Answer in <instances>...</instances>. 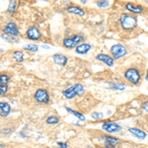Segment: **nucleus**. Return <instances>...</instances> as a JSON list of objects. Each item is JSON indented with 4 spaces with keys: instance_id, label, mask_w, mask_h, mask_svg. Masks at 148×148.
Here are the masks:
<instances>
[{
    "instance_id": "nucleus-7",
    "label": "nucleus",
    "mask_w": 148,
    "mask_h": 148,
    "mask_svg": "<svg viewBox=\"0 0 148 148\" xmlns=\"http://www.w3.org/2000/svg\"><path fill=\"white\" fill-rule=\"evenodd\" d=\"M102 130L107 131L109 133H114V132H119L123 130L121 125H119L118 123H114V121H106V123H103L102 125Z\"/></svg>"
},
{
    "instance_id": "nucleus-2",
    "label": "nucleus",
    "mask_w": 148,
    "mask_h": 148,
    "mask_svg": "<svg viewBox=\"0 0 148 148\" xmlns=\"http://www.w3.org/2000/svg\"><path fill=\"white\" fill-rule=\"evenodd\" d=\"M84 86L82 84H75L70 86L69 88H67L66 90H64L62 92L63 96L67 99H73L76 96H81V95L84 94Z\"/></svg>"
},
{
    "instance_id": "nucleus-10",
    "label": "nucleus",
    "mask_w": 148,
    "mask_h": 148,
    "mask_svg": "<svg viewBox=\"0 0 148 148\" xmlns=\"http://www.w3.org/2000/svg\"><path fill=\"white\" fill-rule=\"evenodd\" d=\"M125 9L127 11H130V13L140 14V13H142L143 10H144V7L141 5H138V4H134V3H126Z\"/></svg>"
},
{
    "instance_id": "nucleus-25",
    "label": "nucleus",
    "mask_w": 148,
    "mask_h": 148,
    "mask_svg": "<svg viewBox=\"0 0 148 148\" xmlns=\"http://www.w3.org/2000/svg\"><path fill=\"white\" fill-rule=\"evenodd\" d=\"M112 89H118V90H125V84H111Z\"/></svg>"
},
{
    "instance_id": "nucleus-30",
    "label": "nucleus",
    "mask_w": 148,
    "mask_h": 148,
    "mask_svg": "<svg viewBox=\"0 0 148 148\" xmlns=\"http://www.w3.org/2000/svg\"><path fill=\"white\" fill-rule=\"evenodd\" d=\"M57 145H58L59 148H68L67 147V144L64 142H57Z\"/></svg>"
},
{
    "instance_id": "nucleus-12",
    "label": "nucleus",
    "mask_w": 148,
    "mask_h": 148,
    "mask_svg": "<svg viewBox=\"0 0 148 148\" xmlns=\"http://www.w3.org/2000/svg\"><path fill=\"white\" fill-rule=\"evenodd\" d=\"M97 59L102 62H104L105 64H107L108 66H113L114 62V59L112 56H108V54H104V53H100L97 56Z\"/></svg>"
},
{
    "instance_id": "nucleus-4",
    "label": "nucleus",
    "mask_w": 148,
    "mask_h": 148,
    "mask_svg": "<svg viewBox=\"0 0 148 148\" xmlns=\"http://www.w3.org/2000/svg\"><path fill=\"white\" fill-rule=\"evenodd\" d=\"M125 77L127 81L134 85H137L140 81V72L136 68H128L125 72Z\"/></svg>"
},
{
    "instance_id": "nucleus-18",
    "label": "nucleus",
    "mask_w": 148,
    "mask_h": 148,
    "mask_svg": "<svg viewBox=\"0 0 148 148\" xmlns=\"http://www.w3.org/2000/svg\"><path fill=\"white\" fill-rule=\"evenodd\" d=\"M13 58L17 62H23L24 61V53L20 51H16L13 52Z\"/></svg>"
},
{
    "instance_id": "nucleus-5",
    "label": "nucleus",
    "mask_w": 148,
    "mask_h": 148,
    "mask_svg": "<svg viewBox=\"0 0 148 148\" xmlns=\"http://www.w3.org/2000/svg\"><path fill=\"white\" fill-rule=\"evenodd\" d=\"M110 52H111L112 57H113L114 59H119V58H121V57L125 56L126 54V49L123 45L116 44V45H114V46L110 49Z\"/></svg>"
},
{
    "instance_id": "nucleus-32",
    "label": "nucleus",
    "mask_w": 148,
    "mask_h": 148,
    "mask_svg": "<svg viewBox=\"0 0 148 148\" xmlns=\"http://www.w3.org/2000/svg\"><path fill=\"white\" fill-rule=\"evenodd\" d=\"M42 47H45L46 49H49V46H46V45H42Z\"/></svg>"
},
{
    "instance_id": "nucleus-8",
    "label": "nucleus",
    "mask_w": 148,
    "mask_h": 148,
    "mask_svg": "<svg viewBox=\"0 0 148 148\" xmlns=\"http://www.w3.org/2000/svg\"><path fill=\"white\" fill-rule=\"evenodd\" d=\"M26 35H27L28 39L34 40H38L42 38V33H40V31L36 27V26H31V27L28 29Z\"/></svg>"
},
{
    "instance_id": "nucleus-19",
    "label": "nucleus",
    "mask_w": 148,
    "mask_h": 148,
    "mask_svg": "<svg viewBox=\"0 0 148 148\" xmlns=\"http://www.w3.org/2000/svg\"><path fill=\"white\" fill-rule=\"evenodd\" d=\"M18 5V2L16 1V0H13V1H10V3H9V6H8V9H7V13L9 14V15H12V14L14 13V11H15L16 7Z\"/></svg>"
},
{
    "instance_id": "nucleus-28",
    "label": "nucleus",
    "mask_w": 148,
    "mask_h": 148,
    "mask_svg": "<svg viewBox=\"0 0 148 148\" xmlns=\"http://www.w3.org/2000/svg\"><path fill=\"white\" fill-rule=\"evenodd\" d=\"M7 90H8L7 85H1L0 86V95H1V96H4V95L6 94Z\"/></svg>"
},
{
    "instance_id": "nucleus-21",
    "label": "nucleus",
    "mask_w": 148,
    "mask_h": 148,
    "mask_svg": "<svg viewBox=\"0 0 148 148\" xmlns=\"http://www.w3.org/2000/svg\"><path fill=\"white\" fill-rule=\"evenodd\" d=\"M23 49H25L26 51H38V49H39V47L37 46V45L35 44H29V45H26V46H24Z\"/></svg>"
},
{
    "instance_id": "nucleus-22",
    "label": "nucleus",
    "mask_w": 148,
    "mask_h": 148,
    "mask_svg": "<svg viewBox=\"0 0 148 148\" xmlns=\"http://www.w3.org/2000/svg\"><path fill=\"white\" fill-rule=\"evenodd\" d=\"M65 109H66V111L69 112V113H70V114H74V116H75L76 118L79 119L80 121H84V120H85V116H83V114H79V113H77V112L73 111V110H71L70 108H67V107H65Z\"/></svg>"
},
{
    "instance_id": "nucleus-6",
    "label": "nucleus",
    "mask_w": 148,
    "mask_h": 148,
    "mask_svg": "<svg viewBox=\"0 0 148 148\" xmlns=\"http://www.w3.org/2000/svg\"><path fill=\"white\" fill-rule=\"evenodd\" d=\"M34 98L39 103H44V104L49 103V95L46 89H38L35 93Z\"/></svg>"
},
{
    "instance_id": "nucleus-17",
    "label": "nucleus",
    "mask_w": 148,
    "mask_h": 148,
    "mask_svg": "<svg viewBox=\"0 0 148 148\" xmlns=\"http://www.w3.org/2000/svg\"><path fill=\"white\" fill-rule=\"evenodd\" d=\"M91 49V45L89 44H84V42H82L81 45H79L78 47H75V51L77 53L79 54H85L87 53L88 51Z\"/></svg>"
},
{
    "instance_id": "nucleus-14",
    "label": "nucleus",
    "mask_w": 148,
    "mask_h": 148,
    "mask_svg": "<svg viewBox=\"0 0 148 148\" xmlns=\"http://www.w3.org/2000/svg\"><path fill=\"white\" fill-rule=\"evenodd\" d=\"M128 131L131 133L132 135H134L135 137H137L138 139H145L146 138V132H144L143 130H139V128L137 127H130L128 128Z\"/></svg>"
},
{
    "instance_id": "nucleus-33",
    "label": "nucleus",
    "mask_w": 148,
    "mask_h": 148,
    "mask_svg": "<svg viewBox=\"0 0 148 148\" xmlns=\"http://www.w3.org/2000/svg\"><path fill=\"white\" fill-rule=\"evenodd\" d=\"M146 80L148 81V69H147V71H146Z\"/></svg>"
},
{
    "instance_id": "nucleus-24",
    "label": "nucleus",
    "mask_w": 148,
    "mask_h": 148,
    "mask_svg": "<svg viewBox=\"0 0 148 148\" xmlns=\"http://www.w3.org/2000/svg\"><path fill=\"white\" fill-rule=\"evenodd\" d=\"M2 38H5V39L10 42H17V39L15 38V36H11V35H2Z\"/></svg>"
},
{
    "instance_id": "nucleus-9",
    "label": "nucleus",
    "mask_w": 148,
    "mask_h": 148,
    "mask_svg": "<svg viewBox=\"0 0 148 148\" xmlns=\"http://www.w3.org/2000/svg\"><path fill=\"white\" fill-rule=\"evenodd\" d=\"M3 33H4V35H11V36H15V37L20 34L17 25L13 22L7 24L6 27L3 29Z\"/></svg>"
},
{
    "instance_id": "nucleus-11",
    "label": "nucleus",
    "mask_w": 148,
    "mask_h": 148,
    "mask_svg": "<svg viewBox=\"0 0 148 148\" xmlns=\"http://www.w3.org/2000/svg\"><path fill=\"white\" fill-rule=\"evenodd\" d=\"M52 59H53L54 63L57 64V65H60V66H64L68 61V58L65 56L61 53H56L53 54L52 56Z\"/></svg>"
},
{
    "instance_id": "nucleus-26",
    "label": "nucleus",
    "mask_w": 148,
    "mask_h": 148,
    "mask_svg": "<svg viewBox=\"0 0 148 148\" xmlns=\"http://www.w3.org/2000/svg\"><path fill=\"white\" fill-rule=\"evenodd\" d=\"M91 116L94 120H99V119H102L103 116H104V114L102 113H99V112H95V113H93L91 114Z\"/></svg>"
},
{
    "instance_id": "nucleus-23",
    "label": "nucleus",
    "mask_w": 148,
    "mask_h": 148,
    "mask_svg": "<svg viewBox=\"0 0 148 148\" xmlns=\"http://www.w3.org/2000/svg\"><path fill=\"white\" fill-rule=\"evenodd\" d=\"M9 80H10V77L7 74H1V76H0V83H1V85H7Z\"/></svg>"
},
{
    "instance_id": "nucleus-13",
    "label": "nucleus",
    "mask_w": 148,
    "mask_h": 148,
    "mask_svg": "<svg viewBox=\"0 0 148 148\" xmlns=\"http://www.w3.org/2000/svg\"><path fill=\"white\" fill-rule=\"evenodd\" d=\"M105 146L107 148H114L120 143V139L113 136H105Z\"/></svg>"
},
{
    "instance_id": "nucleus-3",
    "label": "nucleus",
    "mask_w": 148,
    "mask_h": 148,
    "mask_svg": "<svg viewBox=\"0 0 148 148\" xmlns=\"http://www.w3.org/2000/svg\"><path fill=\"white\" fill-rule=\"evenodd\" d=\"M83 40H84L83 36H81L79 34H76V35H73L72 37H70V38L64 39L62 42V45L64 47H66V49H73V47H76L79 46V45L82 44Z\"/></svg>"
},
{
    "instance_id": "nucleus-29",
    "label": "nucleus",
    "mask_w": 148,
    "mask_h": 148,
    "mask_svg": "<svg viewBox=\"0 0 148 148\" xmlns=\"http://www.w3.org/2000/svg\"><path fill=\"white\" fill-rule=\"evenodd\" d=\"M141 109H142L144 112H146V113H148V102L143 103L142 106H141Z\"/></svg>"
},
{
    "instance_id": "nucleus-27",
    "label": "nucleus",
    "mask_w": 148,
    "mask_h": 148,
    "mask_svg": "<svg viewBox=\"0 0 148 148\" xmlns=\"http://www.w3.org/2000/svg\"><path fill=\"white\" fill-rule=\"evenodd\" d=\"M97 5L101 8H105V7H108L109 6V2L106 1V0H103V1H98L97 2Z\"/></svg>"
},
{
    "instance_id": "nucleus-20",
    "label": "nucleus",
    "mask_w": 148,
    "mask_h": 148,
    "mask_svg": "<svg viewBox=\"0 0 148 148\" xmlns=\"http://www.w3.org/2000/svg\"><path fill=\"white\" fill-rule=\"evenodd\" d=\"M47 123L49 125H56V123H59V118L56 116H51L47 119Z\"/></svg>"
},
{
    "instance_id": "nucleus-1",
    "label": "nucleus",
    "mask_w": 148,
    "mask_h": 148,
    "mask_svg": "<svg viewBox=\"0 0 148 148\" xmlns=\"http://www.w3.org/2000/svg\"><path fill=\"white\" fill-rule=\"evenodd\" d=\"M121 25L125 30H132L137 26V18L133 14L125 13L121 16Z\"/></svg>"
},
{
    "instance_id": "nucleus-34",
    "label": "nucleus",
    "mask_w": 148,
    "mask_h": 148,
    "mask_svg": "<svg viewBox=\"0 0 148 148\" xmlns=\"http://www.w3.org/2000/svg\"><path fill=\"white\" fill-rule=\"evenodd\" d=\"M0 148H5V146H4L3 144H1V145H0Z\"/></svg>"
},
{
    "instance_id": "nucleus-16",
    "label": "nucleus",
    "mask_w": 148,
    "mask_h": 148,
    "mask_svg": "<svg viewBox=\"0 0 148 148\" xmlns=\"http://www.w3.org/2000/svg\"><path fill=\"white\" fill-rule=\"evenodd\" d=\"M11 112V106L8 103L1 102L0 103V114L1 116H7Z\"/></svg>"
},
{
    "instance_id": "nucleus-31",
    "label": "nucleus",
    "mask_w": 148,
    "mask_h": 148,
    "mask_svg": "<svg viewBox=\"0 0 148 148\" xmlns=\"http://www.w3.org/2000/svg\"><path fill=\"white\" fill-rule=\"evenodd\" d=\"M10 131H12V130H2V132L8 133V132H10Z\"/></svg>"
},
{
    "instance_id": "nucleus-15",
    "label": "nucleus",
    "mask_w": 148,
    "mask_h": 148,
    "mask_svg": "<svg viewBox=\"0 0 148 148\" xmlns=\"http://www.w3.org/2000/svg\"><path fill=\"white\" fill-rule=\"evenodd\" d=\"M67 12L71 14H75V15H79L81 17L85 16V11L82 8H80L79 6H75V5H70L67 7Z\"/></svg>"
}]
</instances>
